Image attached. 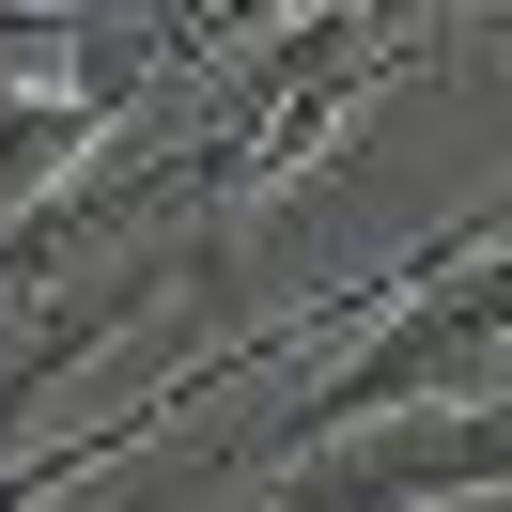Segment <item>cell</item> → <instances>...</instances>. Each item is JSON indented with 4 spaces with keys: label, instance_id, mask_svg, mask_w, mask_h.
Returning <instances> with one entry per match:
<instances>
[{
    "label": "cell",
    "instance_id": "6da1fadb",
    "mask_svg": "<svg viewBox=\"0 0 512 512\" xmlns=\"http://www.w3.org/2000/svg\"><path fill=\"white\" fill-rule=\"evenodd\" d=\"M497 481H512V404L450 388V404H388V419H342V435L280 450L264 512H481Z\"/></svg>",
    "mask_w": 512,
    "mask_h": 512
},
{
    "label": "cell",
    "instance_id": "7a4b0ae2",
    "mask_svg": "<svg viewBox=\"0 0 512 512\" xmlns=\"http://www.w3.org/2000/svg\"><path fill=\"white\" fill-rule=\"evenodd\" d=\"M94 156H109V109L78 94V78H0V218L63 202Z\"/></svg>",
    "mask_w": 512,
    "mask_h": 512
}]
</instances>
